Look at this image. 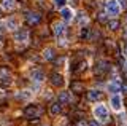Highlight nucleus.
I'll return each instance as SVG.
<instances>
[{"label": "nucleus", "mask_w": 127, "mask_h": 126, "mask_svg": "<svg viewBox=\"0 0 127 126\" xmlns=\"http://www.w3.org/2000/svg\"><path fill=\"white\" fill-rule=\"evenodd\" d=\"M94 117L97 121H100V123H105L106 120H108V109H106V105L103 104H97L94 107Z\"/></svg>", "instance_id": "f257e3e1"}, {"label": "nucleus", "mask_w": 127, "mask_h": 126, "mask_svg": "<svg viewBox=\"0 0 127 126\" xmlns=\"http://www.w3.org/2000/svg\"><path fill=\"white\" fill-rule=\"evenodd\" d=\"M105 10H106V14H108V16H113V18L119 16V13H121V6H119L118 0H106Z\"/></svg>", "instance_id": "f03ea898"}, {"label": "nucleus", "mask_w": 127, "mask_h": 126, "mask_svg": "<svg viewBox=\"0 0 127 126\" xmlns=\"http://www.w3.org/2000/svg\"><path fill=\"white\" fill-rule=\"evenodd\" d=\"M110 107L114 110V112H119L122 109V96L119 93H114L113 96L110 97Z\"/></svg>", "instance_id": "7ed1b4c3"}, {"label": "nucleus", "mask_w": 127, "mask_h": 126, "mask_svg": "<svg viewBox=\"0 0 127 126\" xmlns=\"http://www.w3.org/2000/svg\"><path fill=\"white\" fill-rule=\"evenodd\" d=\"M61 16H62V19L64 21H71V19L75 18V11L70 8V6H62L61 8Z\"/></svg>", "instance_id": "20e7f679"}, {"label": "nucleus", "mask_w": 127, "mask_h": 126, "mask_svg": "<svg viewBox=\"0 0 127 126\" xmlns=\"http://www.w3.org/2000/svg\"><path fill=\"white\" fill-rule=\"evenodd\" d=\"M27 38H29V32H27L26 29H19V30H16L14 32V40L18 42V43H24V42H27Z\"/></svg>", "instance_id": "39448f33"}, {"label": "nucleus", "mask_w": 127, "mask_h": 126, "mask_svg": "<svg viewBox=\"0 0 127 126\" xmlns=\"http://www.w3.org/2000/svg\"><path fill=\"white\" fill-rule=\"evenodd\" d=\"M108 91L110 93H118V91H121V81L118 80V78H114V80H111L110 83H108Z\"/></svg>", "instance_id": "423d86ee"}, {"label": "nucleus", "mask_w": 127, "mask_h": 126, "mask_svg": "<svg viewBox=\"0 0 127 126\" xmlns=\"http://www.w3.org/2000/svg\"><path fill=\"white\" fill-rule=\"evenodd\" d=\"M5 26H6L8 30H16L19 27V22H18V19H16V18H10V19H6V21H5Z\"/></svg>", "instance_id": "0eeeda50"}, {"label": "nucleus", "mask_w": 127, "mask_h": 126, "mask_svg": "<svg viewBox=\"0 0 127 126\" xmlns=\"http://www.w3.org/2000/svg\"><path fill=\"white\" fill-rule=\"evenodd\" d=\"M51 83L54 86H64V77L61 73H53L51 75Z\"/></svg>", "instance_id": "6e6552de"}, {"label": "nucleus", "mask_w": 127, "mask_h": 126, "mask_svg": "<svg viewBox=\"0 0 127 126\" xmlns=\"http://www.w3.org/2000/svg\"><path fill=\"white\" fill-rule=\"evenodd\" d=\"M27 21H29V24H38L41 21V16L38 13H29L27 14Z\"/></svg>", "instance_id": "1a4fd4ad"}, {"label": "nucleus", "mask_w": 127, "mask_h": 126, "mask_svg": "<svg viewBox=\"0 0 127 126\" xmlns=\"http://www.w3.org/2000/svg\"><path fill=\"white\" fill-rule=\"evenodd\" d=\"M102 97V93L100 91H95V89H91L89 93H87V99L92 101V102H97L98 99Z\"/></svg>", "instance_id": "9d476101"}, {"label": "nucleus", "mask_w": 127, "mask_h": 126, "mask_svg": "<svg viewBox=\"0 0 127 126\" xmlns=\"http://www.w3.org/2000/svg\"><path fill=\"white\" fill-rule=\"evenodd\" d=\"M68 101H70L68 91H61V93H59V96H57V102H59V104H67Z\"/></svg>", "instance_id": "9b49d317"}, {"label": "nucleus", "mask_w": 127, "mask_h": 126, "mask_svg": "<svg viewBox=\"0 0 127 126\" xmlns=\"http://www.w3.org/2000/svg\"><path fill=\"white\" fill-rule=\"evenodd\" d=\"M26 117H29V118H32V117H38V113H40V110L37 109V107H33V105H30V107H27L26 109Z\"/></svg>", "instance_id": "f8f14e48"}, {"label": "nucleus", "mask_w": 127, "mask_h": 126, "mask_svg": "<svg viewBox=\"0 0 127 126\" xmlns=\"http://www.w3.org/2000/svg\"><path fill=\"white\" fill-rule=\"evenodd\" d=\"M64 32H65V26L62 22H54V34L61 37V35H64Z\"/></svg>", "instance_id": "ddd939ff"}, {"label": "nucleus", "mask_w": 127, "mask_h": 126, "mask_svg": "<svg viewBox=\"0 0 127 126\" xmlns=\"http://www.w3.org/2000/svg\"><path fill=\"white\" fill-rule=\"evenodd\" d=\"M2 6H3V10L11 11V10L16 8V3H14V0H3V2H2Z\"/></svg>", "instance_id": "4468645a"}, {"label": "nucleus", "mask_w": 127, "mask_h": 126, "mask_svg": "<svg viewBox=\"0 0 127 126\" xmlns=\"http://www.w3.org/2000/svg\"><path fill=\"white\" fill-rule=\"evenodd\" d=\"M43 78H45V73L41 72V70H35V72H32V80L33 81H43Z\"/></svg>", "instance_id": "2eb2a0df"}, {"label": "nucleus", "mask_w": 127, "mask_h": 126, "mask_svg": "<svg viewBox=\"0 0 127 126\" xmlns=\"http://www.w3.org/2000/svg\"><path fill=\"white\" fill-rule=\"evenodd\" d=\"M61 110H62V105L59 104V102H53V104H51V113H53V115H59Z\"/></svg>", "instance_id": "dca6fc26"}, {"label": "nucleus", "mask_w": 127, "mask_h": 126, "mask_svg": "<svg viewBox=\"0 0 127 126\" xmlns=\"http://www.w3.org/2000/svg\"><path fill=\"white\" fill-rule=\"evenodd\" d=\"M95 70H97L98 73H103V72H106V70H110V67L106 65V62L100 61V62H98V65H97V69H95Z\"/></svg>", "instance_id": "f3484780"}, {"label": "nucleus", "mask_w": 127, "mask_h": 126, "mask_svg": "<svg viewBox=\"0 0 127 126\" xmlns=\"http://www.w3.org/2000/svg\"><path fill=\"white\" fill-rule=\"evenodd\" d=\"M54 48H46L45 50V53H43V56H45V59L46 61H49V59H53L54 58Z\"/></svg>", "instance_id": "a211bd4d"}, {"label": "nucleus", "mask_w": 127, "mask_h": 126, "mask_svg": "<svg viewBox=\"0 0 127 126\" xmlns=\"http://www.w3.org/2000/svg\"><path fill=\"white\" fill-rule=\"evenodd\" d=\"M108 27L111 30H116L119 27V21H118V19H110V21H108Z\"/></svg>", "instance_id": "6ab92c4d"}, {"label": "nucleus", "mask_w": 127, "mask_h": 126, "mask_svg": "<svg viewBox=\"0 0 127 126\" xmlns=\"http://www.w3.org/2000/svg\"><path fill=\"white\" fill-rule=\"evenodd\" d=\"M87 37H89V29H87V27H83V29H81V38L86 40Z\"/></svg>", "instance_id": "aec40b11"}, {"label": "nucleus", "mask_w": 127, "mask_h": 126, "mask_svg": "<svg viewBox=\"0 0 127 126\" xmlns=\"http://www.w3.org/2000/svg\"><path fill=\"white\" fill-rule=\"evenodd\" d=\"M65 2L67 0H54V5L57 6V8H62V6H65Z\"/></svg>", "instance_id": "412c9836"}, {"label": "nucleus", "mask_w": 127, "mask_h": 126, "mask_svg": "<svg viewBox=\"0 0 127 126\" xmlns=\"http://www.w3.org/2000/svg\"><path fill=\"white\" fill-rule=\"evenodd\" d=\"M98 21H100V22H105L106 21V13H103V11H102V13H98Z\"/></svg>", "instance_id": "4be33fe9"}, {"label": "nucleus", "mask_w": 127, "mask_h": 126, "mask_svg": "<svg viewBox=\"0 0 127 126\" xmlns=\"http://www.w3.org/2000/svg\"><path fill=\"white\" fill-rule=\"evenodd\" d=\"M71 88L76 89V91H81V89H83V85L81 83H71Z\"/></svg>", "instance_id": "5701e85b"}, {"label": "nucleus", "mask_w": 127, "mask_h": 126, "mask_svg": "<svg viewBox=\"0 0 127 126\" xmlns=\"http://www.w3.org/2000/svg\"><path fill=\"white\" fill-rule=\"evenodd\" d=\"M118 3L121 8H127V0H118Z\"/></svg>", "instance_id": "b1692460"}, {"label": "nucleus", "mask_w": 127, "mask_h": 126, "mask_svg": "<svg viewBox=\"0 0 127 126\" xmlns=\"http://www.w3.org/2000/svg\"><path fill=\"white\" fill-rule=\"evenodd\" d=\"M3 26H5V24H3V22H0V37L5 34V27H3Z\"/></svg>", "instance_id": "393cba45"}, {"label": "nucleus", "mask_w": 127, "mask_h": 126, "mask_svg": "<svg viewBox=\"0 0 127 126\" xmlns=\"http://www.w3.org/2000/svg\"><path fill=\"white\" fill-rule=\"evenodd\" d=\"M87 126H98V123H97V120H94V121H89Z\"/></svg>", "instance_id": "a878e982"}, {"label": "nucleus", "mask_w": 127, "mask_h": 126, "mask_svg": "<svg viewBox=\"0 0 127 126\" xmlns=\"http://www.w3.org/2000/svg\"><path fill=\"white\" fill-rule=\"evenodd\" d=\"M121 89L124 93H127V83H121Z\"/></svg>", "instance_id": "bb28decb"}, {"label": "nucleus", "mask_w": 127, "mask_h": 126, "mask_svg": "<svg viewBox=\"0 0 127 126\" xmlns=\"http://www.w3.org/2000/svg\"><path fill=\"white\" fill-rule=\"evenodd\" d=\"M76 126H87V123H86V121H79Z\"/></svg>", "instance_id": "cd10ccee"}, {"label": "nucleus", "mask_w": 127, "mask_h": 126, "mask_svg": "<svg viewBox=\"0 0 127 126\" xmlns=\"http://www.w3.org/2000/svg\"><path fill=\"white\" fill-rule=\"evenodd\" d=\"M124 54L127 56V43H126V46H124Z\"/></svg>", "instance_id": "c85d7f7f"}, {"label": "nucleus", "mask_w": 127, "mask_h": 126, "mask_svg": "<svg viewBox=\"0 0 127 126\" xmlns=\"http://www.w3.org/2000/svg\"><path fill=\"white\" fill-rule=\"evenodd\" d=\"M126 70H127V62H126Z\"/></svg>", "instance_id": "c756f323"}]
</instances>
